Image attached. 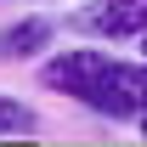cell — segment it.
Returning <instances> with one entry per match:
<instances>
[{
    "instance_id": "1",
    "label": "cell",
    "mask_w": 147,
    "mask_h": 147,
    "mask_svg": "<svg viewBox=\"0 0 147 147\" xmlns=\"http://www.w3.org/2000/svg\"><path fill=\"white\" fill-rule=\"evenodd\" d=\"M40 85L57 96H68L91 113H108V119H130V108L113 91V57L96 51V45H74V51H57L40 62Z\"/></svg>"
},
{
    "instance_id": "2",
    "label": "cell",
    "mask_w": 147,
    "mask_h": 147,
    "mask_svg": "<svg viewBox=\"0 0 147 147\" xmlns=\"http://www.w3.org/2000/svg\"><path fill=\"white\" fill-rule=\"evenodd\" d=\"M68 23L91 40H142L147 34V0H91Z\"/></svg>"
},
{
    "instance_id": "3",
    "label": "cell",
    "mask_w": 147,
    "mask_h": 147,
    "mask_svg": "<svg viewBox=\"0 0 147 147\" xmlns=\"http://www.w3.org/2000/svg\"><path fill=\"white\" fill-rule=\"evenodd\" d=\"M51 40H57V23H51V17H23V23H11V28L0 34V57H11V62H23V57H45Z\"/></svg>"
},
{
    "instance_id": "4",
    "label": "cell",
    "mask_w": 147,
    "mask_h": 147,
    "mask_svg": "<svg viewBox=\"0 0 147 147\" xmlns=\"http://www.w3.org/2000/svg\"><path fill=\"white\" fill-rule=\"evenodd\" d=\"M40 130V113L23 102V96H6L0 91V142H28Z\"/></svg>"
},
{
    "instance_id": "5",
    "label": "cell",
    "mask_w": 147,
    "mask_h": 147,
    "mask_svg": "<svg viewBox=\"0 0 147 147\" xmlns=\"http://www.w3.org/2000/svg\"><path fill=\"white\" fill-rule=\"evenodd\" d=\"M142 62H147V34H142Z\"/></svg>"
}]
</instances>
